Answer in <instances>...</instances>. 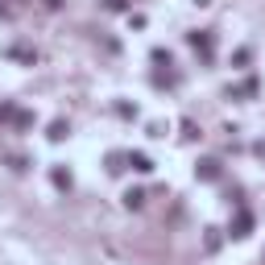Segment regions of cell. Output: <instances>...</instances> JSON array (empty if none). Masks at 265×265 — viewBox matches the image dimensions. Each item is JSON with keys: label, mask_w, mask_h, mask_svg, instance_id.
<instances>
[{"label": "cell", "mask_w": 265, "mask_h": 265, "mask_svg": "<svg viewBox=\"0 0 265 265\" xmlns=\"http://www.w3.org/2000/svg\"><path fill=\"white\" fill-rule=\"evenodd\" d=\"M249 228H253V220H249V216H241L236 224H232V236H249Z\"/></svg>", "instance_id": "obj_2"}, {"label": "cell", "mask_w": 265, "mask_h": 265, "mask_svg": "<svg viewBox=\"0 0 265 265\" xmlns=\"http://www.w3.org/2000/svg\"><path fill=\"white\" fill-rule=\"evenodd\" d=\"M199 174H203V178H216V174H220V162H203V166H199Z\"/></svg>", "instance_id": "obj_4"}, {"label": "cell", "mask_w": 265, "mask_h": 265, "mask_svg": "<svg viewBox=\"0 0 265 265\" xmlns=\"http://www.w3.org/2000/svg\"><path fill=\"white\" fill-rule=\"evenodd\" d=\"M191 46H195V50H203V54L211 58V33H207V29H203V33H191Z\"/></svg>", "instance_id": "obj_1"}, {"label": "cell", "mask_w": 265, "mask_h": 265, "mask_svg": "<svg viewBox=\"0 0 265 265\" xmlns=\"http://www.w3.org/2000/svg\"><path fill=\"white\" fill-rule=\"evenodd\" d=\"M128 162H132V170H153V166H149V157H145V153H132Z\"/></svg>", "instance_id": "obj_3"}, {"label": "cell", "mask_w": 265, "mask_h": 265, "mask_svg": "<svg viewBox=\"0 0 265 265\" xmlns=\"http://www.w3.org/2000/svg\"><path fill=\"white\" fill-rule=\"evenodd\" d=\"M54 187L66 191V187H71V174H66V170H54Z\"/></svg>", "instance_id": "obj_6"}, {"label": "cell", "mask_w": 265, "mask_h": 265, "mask_svg": "<svg viewBox=\"0 0 265 265\" xmlns=\"http://www.w3.org/2000/svg\"><path fill=\"white\" fill-rule=\"evenodd\" d=\"M50 137H54V141L66 137V120H54V124H50Z\"/></svg>", "instance_id": "obj_5"}]
</instances>
